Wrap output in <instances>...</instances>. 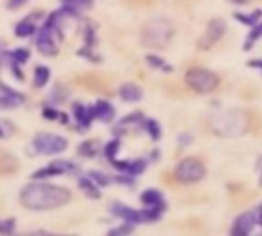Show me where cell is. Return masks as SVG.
<instances>
[{
    "instance_id": "obj_1",
    "label": "cell",
    "mask_w": 262,
    "mask_h": 236,
    "mask_svg": "<svg viewBox=\"0 0 262 236\" xmlns=\"http://www.w3.org/2000/svg\"><path fill=\"white\" fill-rule=\"evenodd\" d=\"M71 192L64 187L43 183H31L20 192V203L31 210H51L68 204Z\"/></svg>"
},
{
    "instance_id": "obj_2",
    "label": "cell",
    "mask_w": 262,
    "mask_h": 236,
    "mask_svg": "<svg viewBox=\"0 0 262 236\" xmlns=\"http://www.w3.org/2000/svg\"><path fill=\"white\" fill-rule=\"evenodd\" d=\"M173 35V25L163 17L147 20L141 28V43L150 49L166 48Z\"/></svg>"
},
{
    "instance_id": "obj_3",
    "label": "cell",
    "mask_w": 262,
    "mask_h": 236,
    "mask_svg": "<svg viewBox=\"0 0 262 236\" xmlns=\"http://www.w3.org/2000/svg\"><path fill=\"white\" fill-rule=\"evenodd\" d=\"M249 120L243 112H224L212 118V129L226 137L241 135L247 131Z\"/></svg>"
},
{
    "instance_id": "obj_4",
    "label": "cell",
    "mask_w": 262,
    "mask_h": 236,
    "mask_svg": "<svg viewBox=\"0 0 262 236\" xmlns=\"http://www.w3.org/2000/svg\"><path fill=\"white\" fill-rule=\"evenodd\" d=\"M186 83L198 94H210L220 84V77L206 68H192L186 74Z\"/></svg>"
},
{
    "instance_id": "obj_5",
    "label": "cell",
    "mask_w": 262,
    "mask_h": 236,
    "mask_svg": "<svg viewBox=\"0 0 262 236\" xmlns=\"http://www.w3.org/2000/svg\"><path fill=\"white\" fill-rule=\"evenodd\" d=\"M206 177V166L198 158L181 160L175 167V178L183 184H195Z\"/></svg>"
},
{
    "instance_id": "obj_6",
    "label": "cell",
    "mask_w": 262,
    "mask_h": 236,
    "mask_svg": "<svg viewBox=\"0 0 262 236\" xmlns=\"http://www.w3.org/2000/svg\"><path fill=\"white\" fill-rule=\"evenodd\" d=\"M32 146L35 149V152H38L41 155H55V154H61L63 151H66L68 140L61 135L43 132L34 138Z\"/></svg>"
},
{
    "instance_id": "obj_7",
    "label": "cell",
    "mask_w": 262,
    "mask_h": 236,
    "mask_svg": "<svg viewBox=\"0 0 262 236\" xmlns=\"http://www.w3.org/2000/svg\"><path fill=\"white\" fill-rule=\"evenodd\" d=\"M227 25L223 18H212L207 26L204 34L198 40V48L200 49H210L224 34H226Z\"/></svg>"
},
{
    "instance_id": "obj_8",
    "label": "cell",
    "mask_w": 262,
    "mask_h": 236,
    "mask_svg": "<svg viewBox=\"0 0 262 236\" xmlns=\"http://www.w3.org/2000/svg\"><path fill=\"white\" fill-rule=\"evenodd\" d=\"M256 218L253 210L252 212H243L238 215L233 221V226L230 229V236H252L256 227Z\"/></svg>"
},
{
    "instance_id": "obj_9",
    "label": "cell",
    "mask_w": 262,
    "mask_h": 236,
    "mask_svg": "<svg viewBox=\"0 0 262 236\" xmlns=\"http://www.w3.org/2000/svg\"><path fill=\"white\" fill-rule=\"evenodd\" d=\"M112 213L121 220H124V223H129L132 226H137V224H143L144 223V217H143V212L141 210H135L126 204H121V203H115L112 204L111 207Z\"/></svg>"
},
{
    "instance_id": "obj_10",
    "label": "cell",
    "mask_w": 262,
    "mask_h": 236,
    "mask_svg": "<svg viewBox=\"0 0 262 236\" xmlns=\"http://www.w3.org/2000/svg\"><path fill=\"white\" fill-rule=\"evenodd\" d=\"M35 45H37V48L40 49V52L45 54V55H52V54L57 52V46H55V43L52 41L48 28H43V29L40 31Z\"/></svg>"
},
{
    "instance_id": "obj_11",
    "label": "cell",
    "mask_w": 262,
    "mask_h": 236,
    "mask_svg": "<svg viewBox=\"0 0 262 236\" xmlns=\"http://www.w3.org/2000/svg\"><path fill=\"white\" fill-rule=\"evenodd\" d=\"M120 97L127 103H135L143 98V89L135 83H124L120 88Z\"/></svg>"
},
{
    "instance_id": "obj_12",
    "label": "cell",
    "mask_w": 262,
    "mask_h": 236,
    "mask_svg": "<svg viewBox=\"0 0 262 236\" xmlns=\"http://www.w3.org/2000/svg\"><path fill=\"white\" fill-rule=\"evenodd\" d=\"M92 111H94V117L98 118V120H101V121H104V123L111 121V120L114 118V115H115L114 106H112L111 103H107V101H103V100L98 101V103L92 108Z\"/></svg>"
},
{
    "instance_id": "obj_13",
    "label": "cell",
    "mask_w": 262,
    "mask_h": 236,
    "mask_svg": "<svg viewBox=\"0 0 262 236\" xmlns=\"http://www.w3.org/2000/svg\"><path fill=\"white\" fill-rule=\"evenodd\" d=\"M141 203L146 206V207H155V206H160L164 203L163 200V194L157 189H147L141 194L140 197Z\"/></svg>"
},
{
    "instance_id": "obj_14",
    "label": "cell",
    "mask_w": 262,
    "mask_h": 236,
    "mask_svg": "<svg viewBox=\"0 0 262 236\" xmlns=\"http://www.w3.org/2000/svg\"><path fill=\"white\" fill-rule=\"evenodd\" d=\"M74 115H75L77 121H78L81 126H86V127L91 124L92 118H95V117H94L92 108H84V106H81V104H75V106H74Z\"/></svg>"
},
{
    "instance_id": "obj_15",
    "label": "cell",
    "mask_w": 262,
    "mask_h": 236,
    "mask_svg": "<svg viewBox=\"0 0 262 236\" xmlns=\"http://www.w3.org/2000/svg\"><path fill=\"white\" fill-rule=\"evenodd\" d=\"M78 186L80 189L89 197V198H94V200H98L100 198V190H98V186L89 178V177H83L78 180Z\"/></svg>"
},
{
    "instance_id": "obj_16",
    "label": "cell",
    "mask_w": 262,
    "mask_h": 236,
    "mask_svg": "<svg viewBox=\"0 0 262 236\" xmlns=\"http://www.w3.org/2000/svg\"><path fill=\"white\" fill-rule=\"evenodd\" d=\"M233 17H235L238 22H241V23H244V25H247V26L253 28L255 25H258V23H259V20L262 18V9H256V11H253L252 14L235 12V14H233Z\"/></svg>"
},
{
    "instance_id": "obj_17",
    "label": "cell",
    "mask_w": 262,
    "mask_h": 236,
    "mask_svg": "<svg viewBox=\"0 0 262 236\" xmlns=\"http://www.w3.org/2000/svg\"><path fill=\"white\" fill-rule=\"evenodd\" d=\"M261 37H262V22H259V23H258V25H255V26L250 29V32L247 34V38H246V43H244V49H246V51L252 49V48L255 46V43H256Z\"/></svg>"
},
{
    "instance_id": "obj_18",
    "label": "cell",
    "mask_w": 262,
    "mask_h": 236,
    "mask_svg": "<svg viewBox=\"0 0 262 236\" xmlns=\"http://www.w3.org/2000/svg\"><path fill=\"white\" fill-rule=\"evenodd\" d=\"M49 69L45 68V66H37L35 71H34V86L35 88H43L46 86V83L49 81Z\"/></svg>"
},
{
    "instance_id": "obj_19",
    "label": "cell",
    "mask_w": 262,
    "mask_h": 236,
    "mask_svg": "<svg viewBox=\"0 0 262 236\" xmlns=\"http://www.w3.org/2000/svg\"><path fill=\"white\" fill-rule=\"evenodd\" d=\"M57 175H63V172L60 169H57L54 164H49L43 169H38L37 172H34L31 177L34 180H46V178H51V177H57Z\"/></svg>"
},
{
    "instance_id": "obj_20",
    "label": "cell",
    "mask_w": 262,
    "mask_h": 236,
    "mask_svg": "<svg viewBox=\"0 0 262 236\" xmlns=\"http://www.w3.org/2000/svg\"><path fill=\"white\" fill-rule=\"evenodd\" d=\"M146 167H147L146 160L138 158V160H134V161H129L127 163V169H126L124 174H127L130 177H137V175H141L146 170Z\"/></svg>"
},
{
    "instance_id": "obj_21",
    "label": "cell",
    "mask_w": 262,
    "mask_h": 236,
    "mask_svg": "<svg viewBox=\"0 0 262 236\" xmlns=\"http://www.w3.org/2000/svg\"><path fill=\"white\" fill-rule=\"evenodd\" d=\"M97 152H98V143L94 141V140L84 141V143H81L80 147H78V154L83 155V157H94Z\"/></svg>"
},
{
    "instance_id": "obj_22",
    "label": "cell",
    "mask_w": 262,
    "mask_h": 236,
    "mask_svg": "<svg viewBox=\"0 0 262 236\" xmlns=\"http://www.w3.org/2000/svg\"><path fill=\"white\" fill-rule=\"evenodd\" d=\"M144 129L147 131V134L150 135L152 140H160L161 138V127L158 124V121L155 120H146L144 121Z\"/></svg>"
},
{
    "instance_id": "obj_23",
    "label": "cell",
    "mask_w": 262,
    "mask_h": 236,
    "mask_svg": "<svg viewBox=\"0 0 262 236\" xmlns=\"http://www.w3.org/2000/svg\"><path fill=\"white\" fill-rule=\"evenodd\" d=\"M15 232V220L14 218H8L0 221V235L12 236Z\"/></svg>"
},
{
    "instance_id": "obj_24",
    "label": "cell",
    "mask_w": 262,
    "mask_h": 236,
    "mask_svg": "<svg viewBox=\"0 0 262 236\" xmlns=\"http://www.w3.org/2000/svg\"><path fill=\"white\" fill-rule=\"evenodd\" d=\"M118 151H120V140H112V141H109V143L106 144V147H104V154H106V157H107L111 161H114V160L117 158Z\"/></svg>"
},
{
    "instance_id": "obj_25",
    "label": "cell",
    "mask_w": 262,
    "mask_h": 236,
    "mask_svg": "<svg viewBox=\"0 0 262 236\" xmlns=\"http://www.w3.org/2000/svg\"><path fill=\"white\" fill-rule=\"evenodd\" d=\"M34 31H35V28H34V25L29 23V22H21V23L17 25V28H15V34H17L18 37H28V35H31Z\"/></svg>"
},
{
    "instance_id": "obj_26",
    "label": "cell",
    "mask_w": 262,
    "mask_h": 236,
    "mask_svg": "<svg viewBox=\"0 0 262 236\" xmlns=\"http://www.w3.org/2000/svg\"><path fill=\"white\" fill-rule=\"evenodd\" d=\"M146 60H147V63H149L152 68L164 69V71H170V69H172V68H170V66H167V63H166L163 58H160L158 55H147V57H146Z\"/></svg>"
},
{
    "instance_id": "obj_27",
    "label": "cell",
    "mask_w": 262,
    "mask_h": 236,
    "mask_svg": "<svg viewBox=\"0 0 262 236\" xmlns=\"http://www.w3.org/2000/svg\"><path fill=\"white\" fill-rule=\"evenodd\" d=\"M132 230H134V226L129 224V223H124V224H121V226L112 229L107 236H129L132 233Z\"/></svg>"
},
{
    "instance_id": "obj_28",
    "label": "cell",
    "mask_w": 262,
    "mask_h": 236,
    "mask_svg": "<svg viewBox=\"0 0 262 236\" xmlns=\"http://www.w3.org/2000/svg\"><path fill=\"white\" fill-rule=\"evenodd\" d=\"M89 178L97 184V186H107L109 184V177L107 175H104V174H101V172H91L89 174Z\"/></svg>"
},
{
    "instance_id": "obj_29",
    "label": "cell",
    "mask_w": 262,
    "mask_h": 236,
    "mask_svg": "<svg viewBox=\"0 0 262 236\" xmlns=\"http://www.w3.org/2000/svg\"><path fill=\"white\" fill-rule=\"evenodd\" d=\"M29 58V51L28 49H17L12 52V60L15 63H23Z\"/></svg>"
},
{
    "instance_id": "obj_30",
    "label": "cell",
    "mask_w": 262,
    "mask_h": 236,
    "mask_svg": "<svg viewBox=\"0 0 262 236\" xmlns=\"http://www.w3.org/2000/svg\"><path fill=\"white\" fill-rule=\"evenodd\" d=\"M64 2L74 8H86V6H91L92 3V0H64Z\"/></svg>"
},
{
    "instance_id": "obj_31",
    "label": "cell",
    "mask_w": 262,
    "mask_h": 236,
    "mask_svg": "<svg viewBox=\"0 0 262 236\" xmlns=\"http://www.w3.org/2000/svg\"><path fill=\"white\" fill-rule=\"evenodd\" d=\"M43 117L48 120H55L58 117V112L54 111L52 108H46V109H43Z\"/></svg>"
},
{
    "instance_id": "obj_32",
    "label": "cell",
    "mask_w": 262,
    "mask_h": 236,
    "mask_svg": "<svg viewBox=\"0 0 262 236\" xmlns=\"http://www.w3.org/2000/svg\"><path fill=\"white\" fill-rule=\"evenodd\" d=\"M253 213H255V218H256V224L262 227V204L253 210Z\"/></svg>"
},
{
    "instance_id": "obj_33",
    "label": "cell",
    "mask_w": 262,
    "mask_h": 236,
    "mask_svg": "<svg viewBox=\"0 0 262 236\" xmlns=\"http://www.w3.org/2000/svg\"><path fill=\"white\" fill-rule=\"evenodd\" d=\"M180 143L183 144V146H187L189 143H192V137L189 135V134H183V135H180Z\"/></svg>"
},
{
    "instance_id": "obj_34",
    "label": "cell",
    "mask_w": 262,
    "mask_h": 236,
    "mask_svg": "<svg viewBox=\"0 0 262 236\" xmlns=\"http://www.w3.org/2000/svg\"><path fill=\"white\" fill-rule=\"evenodd\" d=\"M250 68H258V69H261L262 71V58H256V60H250L249 63H247Z\"/></svg>"
},
{
    "instance_id": "obj_35",
    "label": "cell",
    "mask_w": 262,
    "mask_h": 236,
    "mask_svg": "<svg viewBox=\"0 0 262 236\" xmlns=\"http://www.w3.org/2000/svg\"><path fill=\"white\" fill-rule=\"evenodd\" d=\"M26 0H9V8H20Z\"/></svg>"
},
{
    "instance_id": "obj_36",
    "label": "cell",
    "mask_w": 262,
    "mask_h": 236,
    "mask_svg": "<svg viewBox=\"0 0 262 236\" xmlns=\"http://www.w3.org/2000/svg\"><path fill=\"white\" fill-rule=\"evenodd\" d=\"M230 2H232L233 5H247L250 0H230Z\"/></svg>"
},
{
    "instance_id": "obj_37",
    "label": "cell",
    "mask_w": 262,
    "mask_h": 236,
    "mask_svg": "<svg viewBox=\"0 0 262 236\" xmlns=\"http://www.w3.org/2000/svg\"><path fill=\"white\" fill-rule=\"evenodd\" d=\"M5 137V134H3V129L0 127V138H3Z\"/></svg>"
},
{
    "instance_id": "obj_38",
    "label": "cell",
    "mask_w": 262,
    "mask_h": 236,
    "mask_svg": "<svg viewBox=\"0 0 262 236\" xmlns=\"http://www.w3.org/2000/svg\"><path fill=\"white\" fill-rule=\"evenodd\" d=\"M259 186L262 187V169H261V175H259Z\"/></svg>"
},
{
    "instance_id": "obj_39",
    "label": "cell",
    "mask_w": 262,
    "mask_h": 236,
    "mask_svg": "<svg viewBox=\"0 0 262 236\" xmlns=\"http://www.w3.org/2000/svg\"><path fill=\"white\" fill-rule=\"evenodd\" d=\"M255 236H262V232H261V233H258V235H255Z\"/></svg>"
}]
</instances>
